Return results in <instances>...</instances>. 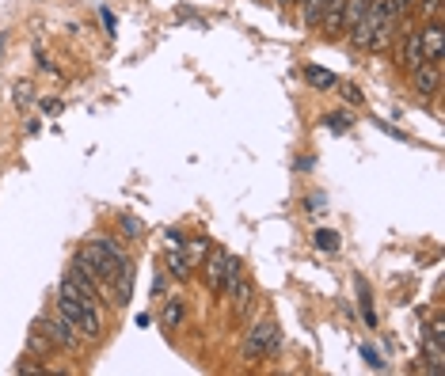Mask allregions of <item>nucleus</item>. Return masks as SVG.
<instances>
[{"label":"nucleus","instance_id":"1","mask_svg":"<svg viewBox=\"0 0 445 376\" xmlns=\"http://www.w3.org/2000/svg\"><path fill=\"white\" fill-rule=\"evenodd\" d=\"M278 327L270 323V319H263V323H255L248 331V346H244V354H248V361H263L267 354L278 350Z\"/></svg>","mask_w":445,"mask_h":376},{"label":"nucleus","instance_id":"2","mask_svg":"<svg viewBox=\"0 0 445 376\" xmlns=\"http://www.w3.org/2000/svg\"><path fill=\"white\" fill-rule=\"evenodd\" d=\"M411 88L419 96H438L441 91V65L438 61H419L411 69Z\"/></svg>","mask_w":445,"mask_h":376},{"label":"nucleus","instance_id":"3","mask_svg":"<svg viewBox=\"0 0 445 376\" xmlns=\"http://www.w3.org/2000/svg\"><path fill=\"white\" fill-rule=\"evenodd\" d=\"M42 327L50 331L54 346H61V350H80V346H84V335H80L65 316H58V319H42Z\"/></svg>","mask_w":445,"mask_h":376},{"label":"nucleus","instance_id":"4","mask_svg":"<svg viewBox=\"0 0 445 376\" xmlns=\"http://www.w3.org/2000/svg\"><path fill=\"white\" fill-rule=\"evenodd\" d=\"M419 61H426L422 58V42H419V31H403V39H400V50H396V65L400 69H407L411 72Z\"/></svg>","mask_w":445,"mask_h":376},{"label":"nucleus","instance_id":"5","mask_svg":"<svg viewBox=\"0 0 445 376\" xmlns=\"http://www.w3.org/2000/svg\"><path fill=\"white\" fill-rule=\"evenodd\" d=\"M419 42H422V58L426 61H441L445 46H441V20H430L419 31Z\"/></svg>","mask_w":445,"mask_h":376},{"label":"nucleus","instance_id":"6","mask_svg":"<svg viewBox=\"0 0 445 376\" xmlns=\"http://www.w3.org/2000/svg\"><path fill=\"white\" fill-rule=\"evenodd\" d=\"M27 354H31V357H50L54 354V338L42 327V319L31 327V331H27Z\"/></svg>","mask_w":445,"mask_h":376},{"label":"nucleus","instance_id":"7","mask_svg":"<svg viewBox=\"0 0 445 376\" xmlns=\"http://www.w3.org/2000/svg\"><path fill=\"white\" fill-rule=\"evenodd\" d=\"M229 251H213L210 255V262H206V281H210V289L217 293L221 289V278H225V266H229Z\"/></svg>","mask_w":445,"mask_h":376},{"label":"nucleus","instance_id":"8","mask_svg":"<svg viewBox=\"0 0 445 376\" xmlns=\"http://www.w3.org/2000/svg\"><path fill=\"white\" fill-rule=\"evenodd\" d=\"M422 354H426V369H430V372H441V369H445V350H441V342H438V338H430V335H426Z\"/></svg>","mask_w":445,"mask_h":376},{"label":"nucleus","instance_id":"9","mask_svg":"<svg viewBox=\"0 0 445 376\" xmlns=\"http://www.w3.org/2000/svg\"><path fill=\"white\" fill-rule=\"evenodd\" d=\"M168 274H172V278H187V274H191V262H187L183 247H172V255H168Z\"/></svg>","mask_w":445,"mask_h":376},{"label":"nucleus","instance_id":"10","mask_svg":"<svg viewBox=\"0 0 445 376\" xmlns=\"http://www.w3.org/2000/svg\"><path fill=\"white\" fill-rule=\"evenodd\" d=\"M381 8H384L388 20H403V15L415 8V0H381Z\"/></svg>","mask_w":445,"mask_h":376},{"label":"nucleus","instance_id":"11","mask_svg":"<svg viewBox=\"0 0 445 376\" xmlns=\"http://www.w3.org/2000/svg\"><path fill=\"white\" fill-rule=\"evenodd\" d=\"M179 319H183V300L172 297V300L164 304V316H160V323H164V327H175Z\"/></svg>","mask_w":445,"mask_h":376},{"label":"nucleus","instance_id":"12","mask_svg":"<svg viewBox=\"0 0 445 376\" xmlns=\"http://www.w3.org/2000/svg\"><path fill=\"white\" fill-rule=\"evenodd\" d=\"M331 4V0H305V20L316 27L320 23V15H324V8Z\"/></svg>","mask_w":445,"mask_h":376},{"label":"nucleus","instance_id":"13","mask_svg":"<svg viewBox=\"0 0 445 376\" xmlns=\"http://www.w3.org/2000/svg\"><path fill=\"white\" fill-rule=\"evenodd\" d=\"M316 247L331 255V251H339V236H335V232H327V228H320L316 232Z\"/></svg>","mask_w":445,"mask_h":376},{"label":"nucleus","instance_id":"14","mask_svg":"<svg viewBox=\"0 0 445 376\" xmlns=\"http://www.w3.org/2000/svg\"><path fill=\"white\" fill-rule=\"evenodd\" d=\"M308 80L316 84V88H331V84H335V77H331V72H324V69H308Z\"/></svg>","mask_w":445,"mask_h":376},{"label":"nucleus","instance_id":"15","mask_svg":"<svg viewBox=\"0 0 445 376\" xmlns=\"http://www.w3.org/2000/svg\"><path fill=\"white\" fill-rule=\"evenodd\" d=\"M206 251H210V240H206V236H198V240L191 243V259H187V262H198V259L206 255Z\"/></svg>","mask_w":445,"mask_h":376},{"label":"nucleus","instance_id":"16","mask_svg":"<svg viewBox=\"0 0 445 376\" xmlns=\"http://www.w3.org/2000/svg\"><path fill=\"white\" fill-rule=\"evenodd\" d=\"M122 228H126V236H141V232H145V228H141V221H134V217H126V213H122Z\"/></svg>","mask_w":445,"mask_h":376},{"label":"nucleus","instance_id":"17","mask_svg":"<svg viewBox=\"0 0 445 376\" xmlns=\"http://www.w3.org/2000/svg\"><path fill=\"white\" fill-rule=\"evenodd\" d=\"M331 122V129H346V115H327Z\"/></svg>","mask_w":445,"mask_h":376},{"label":"nucleus","instance_id":"18","mask_svg":"<svg viewBox=\"0 0 445 376\" xmlns=\"http://www.w3.org/2000/svg\"><path fill=\"white\" fill-rule=\"evenodd\" d=\"M343 96H346L350 103H362V91H358V88H350V84H346V88H343Z\"/></svg>","mask_w":445,"mask_h":376},{"label":"nucleus","instance_id":"19","mask_svg":"<svg viewBox=\"0 0 445 376\" xmlns=\"http://www.w3.org/2000/svg\"><path fill=\"white\" fill-rule=\"evenodd\" d=\"M168 243H172V247H183L187 240H183V232H168Z\"/></svg>","mask_w":445,"mask_h":376},{"label":"nucleus","instance_id":"20","mask_svg":"<svg viewBox=\"0 0 445 376\" xmlns=\"http://www.w3.org/2000/svg\"><path fill=\"white\" fill-rule=\"evenodd\" d=\"M282 4H293V0H282Z\"/></svg>","mask_w":445,"mask_h":376}]
</instances>
